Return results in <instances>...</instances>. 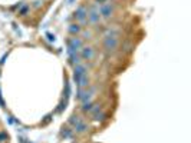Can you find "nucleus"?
<instances>
[{"mask_svg": "<svg viewBox=\"0 0 191 143\" xmlns=\"http://www.w3.org/2000/svg\"><path fill=\"white\" fill-rule=\"evenodd\" d=\"M118 47V37H116V32L115 30H109L108 34L105 36L104 39V49L108 52V53H112L115 52Z\"/></svg>", "mask_w": 191, "mask_h": 143, "instance_id": "nucleus-1", "label": "nucleus"}, {"mask_svg": "<svg viewBox=\"0 0 191 143\" xmlns=\"http://www.w3.org/2000/svg\"><path fill=\"white\" fill-rule=\"evenodd\" d=\"M82 40L79 37H71L68 40V55H73V53H76L78 50L82 47Z\"/></svg>", "mask_w": 191, "mask_h": 143, "instance_id": "nucleus-2", "label": "nucleus"}, {"mask_svg": "<svg viewBox=\"0 0 191 143\" xmlns=\"http://www.w3.org/2000/svg\"><path fill=\"white\" fill-rule=\"evenodd\" d=\"M98 10H99V14H101V17H104V19H109V17L114 14L115 6H114V3H109V2H108V3H105V5L99 6Z\"/></svg>", "mask_w": 191, "mask_h": 143, "instance_id": "nucleus-3", "label": "nucleus"}, {"mask_svg": "<svg viewBox=\"0 0 191 143\" xmlns=\"http://www.w3.org/2000/svg\"><path fill=\"white\" fill-rule=\"evenodd\" d=\"M98 7L99 6L95 3V5H92L89 9H88V20L92 23V24H95V23H98L99 20H101V14H99Z\"/></svg>", "mask_w": 191, "mask_h": 143, "instance_id": "nucleus-4", "label": "nucleus"}, {"mask_svg": "<svg viewBox=\"0 0 191 143\" xmlns=\"http://www.w3.org/2000/svg\"><path fill=\"white\" fill-rule=\"evenodd\" d=\"M73 16H75V19H76L78 22L86 23V20H88V9L85 7V6H79L76 10H75Z\"/></svg>", "mask_w": 191, "mask_h": 143, "instance_id": "nucleus-5", "label": "nucleus"}, {"mask_svg": "<svg viewBox=\"0 0 191 143\" xmlns=\"http://www.w3.org/2000/svg\"><path fill=\"white\" fill-rule=\"evenodd\" d=\"M81 59L82 60H92L95 57V50L91 46H85V47H81Z\"/></svg>", "mask_w": 191, "mask_h": 143, "instance_id": "nucleus-6", "label": "nucleus"}, {"mask_svg": "<svg viewBox=\"0 0 191 143\" xmlns=\"http://www.w3.org/2000/svg\"><path fill=\"white\" fill-rule=\"evenodd\" d=\"M86 72H88V69H86L85 65H82V63H81V65H76L75 69H73V80L78 82L82 76H85V75H86Z\"/></svg>", "mask_w": 191, "mask_h": 143, "instance_id": "nucleus-7", "label": "nucleus"}, {"mask_svg": "<svg viewBox=\"0 0 191 143\" xmlns=\"http://www.w3.org/2000/svg\"><path fill=\"white\" fill-rule=\"evenodd\" d=\"M68 32L71 34H73V36H76L78 33H81V26L76 24V23H72V24L68 26Z\"/></svg>", "mask_w": 191, "mask_h": 143, "instance_id": "nucleus-8", "label": "nucleus"}, {"mask_svg": "<svg viewBox=\"0 0 191 143\" xmlns=\"http://www.w3.org/2000/svg\"><path fill=\"white\" fill-rule=\"evenodd\" d=\"M81 56L78 55V53H73V55H69V63L73 65V66H76V65H81Z\"/></svg>", "mask_w": 191, "mask_h": 143, "instance_id": "nucleus-9", "label": "nucleus"}, {"mask_svg": "<svg viewBox=\"0 0 191 143\" xmlns=\"http://www.w3.org/2000/svg\"><path fill=\"white\" fill-rule=\"evenodd\" d=\"M76 84H78V87H81V89H83V87H86L88 84H89V77H88V75H85V76H82L79 80L76 82Z\"/></svg>", "mask_w": 191, "mask_h": 143, "instance_id": "nucleus-10", "label": "nucleus"}, {"mask_svg": "<svg viewBox=\"0 0 191 143\" xmlns=\"http://www.w3.org/2000/svg\"><path fill=\"white\" fill-rule=\"evenodd\" d=\"M105 117H106V115H105L104 112H102V109L98 110L96 113H93V115H92V119H93L95 122H104Z\"/></svg>", "mask_w": 191, "mask_h": 143, "instance_id": "nucleus-11", "label": "nucleus"}, {"mask_svg": "<svg viewBox=\"0 0 191 143\" xmlns=\"http://www.w3.org/2000/svg\"><path fill=\"white\" fill-rule=\"evenodd\" d=\"M60 135H62V138L71 139L72 136H73V132H72L71 127H63V129H62V132H60Z\"/></svg>", "mask_w": 191, "mask_h": 143, "instance_id": "nucleus-12", "label": "nucleus"}, {"mask_svg": "<svg viewBox=\"0 0 191 143\" xmlns=\"http://www.w3.org/2000/svg\"><path fill=\"white\" fill-rule=\"evenodd\" d=\"M81 122H82V119L79 116H71V117H69V125H72L73 127H76Z\"/></svg>", "mask_w": 191, "mask_h": 143, "instance_id": "nucleus-13", "label": "nucleus"}, {"mask_svg": "<svg viewBox=\"0 0 191 143\" xmlns=\"http://www.w3.org/2000/svg\"><path fill=\"white\" fill-rule=\"evenodd\" d=\"M75 130H76V132H79V133L86 132V130H88V125H86V123H85L83 120H82L81 123H79V125H78L76 127H75Z\"/></svg>", "mask_w": 191, "mask_h": 143, "instance_id": "nucleus-14", "label": "nucleus"}, {"mask_svg": "<svg viewBox=\"0 0 191 143\" xmlns=\"http://www.w3.org/2000/svg\"><path fill=\"white\" fill-rule=\"evenodd\" d=\"M93 107V103L91 100H88V102H83V105H82V110L83 112H91V109Z\"/></svg>", "mask_w": 191, "mask_h": 143, "instance_id": "nucleus-15", "label": "nucleus"}, {"mask_svg": "<svg viewBox=\"0 0 191 143\" xmlns=\"http://www.w3.org/2000/svg\"><path fill=\"white\" fill-rule=\"evenodd\" d=\"M27 11H29V6H27V5H20V7H19V14L26 16Z\"/></svg>", "mask_w": 191, "mask_h": 143, "instance_id": "nucleus-16", "label": "nucleus"}, {"mask_svg": "<svg viewBox=\"0 0 191 143\" xmlns=\"http://www.w3.org/2000/svg\"><path fill=\"white\" fill-rule=\"evenodd\" d=\"M42 6V0H35V3H33V7L35 9H39Z\"/></svg>", "mask_w": 191, "mask_h": 143, "instance_id": "nucleus-17", "label": "nucleus"}, {"mask_svg": "<svg viewBox=\"0 0 191 143\" xmlns=\"http://www.w3.org/2000/svg\"><path fill=\"white\" fill-rule=\"evenodd\" d=\"M82 34H83V37H85V39H91V36H92V33H91L89 30H88V32H86V30H85V32H83V33H82Z\"/></svg>", "mask_w": 191, "mask_h": 143, "instance_id": "nucleus-18", "label": "nucleus"}, {"mask_svg": "<svg viewBox=\"0 0 191 143\" xmlns=\"http://www.w3.org/2000/svg\"><path fill=\"white\" fill-rule=\"evenodd\" d=\"M109 0H95V3L98 6H102V5H105V3H108Z\"/></svg>", "mask_w": 191, "mask_h": 143, "instance_id": "nucleus-19", "label": "nucleus"}, {"mask_svg": "<svg viewBox=\"0 0 191 143\" xmlns=\"http://www.w3.org/2000/svg\"><path fill=\"white\" fill-rule=\"evenodd\" d=\"M7 140V135L6 133H0V142H5Z\"/></svg>", "mask_w": 191, "mask_h": 143, "instance_id": "nucleus-20", "label": "nucleus"}, {"mask_svg": "<svg viewBox=\"0 0 191 143\" xmlns=\"http://www.w3.org/2000/svg\"><path fill=\"white\" fill-rule=\"evenodd\" d=\"M46 36H48V39H49L50 42H55V36H53V34H50V33H48V34H46Z\"/></svg>", "mask_w": 191, "mask_h": 143, "instance_id": "nucleus-21", "label": "nucleus"}, {"mask_svg": "<svg viewBox=\"0 0 191 143\" xmlns=\"http://www.w3.org/2000/svg\"><path fill=\"white\" fill-rule=\"evenodd\" d=\"M68 2H69V3H73V2H75V0H68Z\"/></svg>", "mask_w": 191, "mask_h": 143, "instance_id": "nucleus-22", "label": "nucleus"}]
</instances>
